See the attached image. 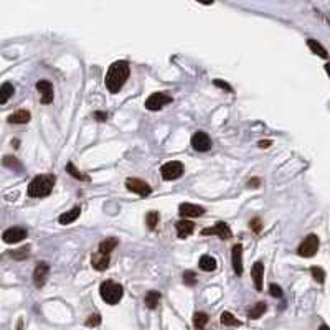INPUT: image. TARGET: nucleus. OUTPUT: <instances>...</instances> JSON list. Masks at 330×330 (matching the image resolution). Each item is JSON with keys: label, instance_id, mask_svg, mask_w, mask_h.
<instances>
[{"label": "nucleus", "instance_id": "ddd939ff", "mask_svg": "<svg viewBox=\"0 0 330 330\" xmlns=\"http://www.w3.org/2000/svg\"><path fill=\"white\" fill-rule=\"evenodd\" d=\"M231 259H233V269L238 276L243 274V244H234L231 251Z\"/></svg>", "mask_w": 330, "mask_h": 330}, {"label": "nucleus", "instance_id": "20e7f679", "mask_svg": "<svg viewBox=\"0 0 330 330\" xmlns=\"http://www.w3.org/2000/svg\"><path fill=\"white\" fill-rule=\"evenodd\" d=\"M174 99H172L170 94H167L165 91H157V93H152L150 96L145 99V108L149 109V111H159L165 106V104L172 103Z\"/></svg>", "mask_w": 330, "mask_h": 330}, {"label": "nucleus", "instance_id": "2f4dec72", "mask_svg": "<svg viewBox=\"0 0 330 330\" xmlns=\"http://www.w3.org/2000/svg\"><path fill=\"white\" fill-rule=\"evenodd\" d=\"M311 272H312V276H314V279H316L317 282H324V277H326V274H324V271L321 269V268H312L311 269Z\"/></svg>", "mask_w": 330, "mask_h": 330}, {"label": "nucleus", "instance_id": "9d476101", "mask_svg": "<svg viewBox=\"0 0 330 330\" xmlns=\"http://www.w3.org/2000/svg\"><path fill=\"white\" fill-rule=\"evenodd\" d=\"M192 147L198 150V152H207L212 149V140L208 137L207 132H203V130H198L192 135Z\"/></svg>", "mask_w": 330, "mask_h": 330}, {"label": "nucleus", "instance_id": "c756f323", "mask_svg": "<svg viewBox=\"0 0 330 330\" xmlns=\"http://www.w3.org/2000/svg\"><path fill=\"white\" fill-rule=\"evenodd\" d=\"M28 254H30V246H23V248L13 251L12 258H13V259H23V258H27Z\"/></svg>", "mask_w": 330, "mask_h": 330}, {"label": "nucleus", "instance_id": "f257e3e1", "mask_svg": "<svg viewBox=\"0 0 330 330\" xmlns=\"http://www.w3.org/2000/svg\"><path fill=\"white\" fill-rule=\"evenodd\" d=\"M129 73H130V66L129 63L125 60H119V61H114L111 66H109V70L106 73V88L109 93L116 94L122 90V86L125 85V81H127L129 78Z\"/></svg>", "mask_w": 330, "mask_h": 330}, {"label": "nucleus", "instance_id": "dca6fc26", "mask_svg": "<svg viewBox=\"0 0 330 330\" xmlns=\"http://www.w3.org/2000/svg\"><path fill=\"white\" fill-rule=\"evenodd\" d=\"M109 263H111V259H109L108 254H101L98 251V253H94L91 256V266L96 271H104L109 268Z\"/></svg>", "mask_w": 330, "mask_h": 330}, {"label": "nucleus", "instance_id": "aec40b11", "mask_svg": "<svg viewBox=\"0 0 330 330\" xmlns=\"http://www.w3.org/2000/svg\"><path fill=\"white\" fill-rule=\"evenodd\" d=\"M117 244H119V239H117V238H106L104 241H101V243H99V253L109 256L114 249H116Z\"/></svg>", "mask_w": 330, "mask_h": 330}, {"label": "nucleus", "instance_id": "39448f33", "mask_svg": "<svg viewBox=\"0 0 330 330\" xmlns=\"http://www.w3.org/2000/svg\"><path fill=\"white\" fill-rule=\"evenodd\" d=\"M160 174L164 177V180H177L183 175V164L182 162L172 160L162 165Z\"/></svg>", "mask_w": 330, "mask_h": 330}, {"label": "nucleus", "instance_id": "bb28decb", "mask_svg": "<svg viewBox=\"0 0 330 330\" xmlns=\"http://www.w3.org/2000/svg\"><path fill=\"white\" fill-rule=\"evenodd\" d=\"M266 309H268V307H266V304H264V302H258V304H256V306L249 311L248 317H249V319H253V321H254V319H259V317L266 312Z\"/></svg>", "mask_w": 330, "mask_h": 330}, {"label": "nucleus", "instance_id": "a211bd4d", "mask_svg": "<svg viewBox=\"0 0 330 330\" xmlns=\"http://www.w3.org/2000/svg\"><path fill=\"white\" fill-rule=\"evenodd\" d=\"M80 213H81L80 207H73L70 212H65L60 215L58 221H60V224H71L73 221H76V218L80 217Z\"/></svg>", "mask_w": 330, "mask_h": 330}, {"label": "nucleus", "instance_id": "7c9ffc66", "mask_svg": "<svg viewBox=\"0 0 330 330\" xmlns=\"http://www.w3.org/2000/svg\"><path fill=\"white\" fill-rule=\"evenodd\" d=\"M183 282H185L187 286H195L197 274L193 271H185V272H183Z\"/></svg>", "mask_w": 330, "mask_h": 330}, {"label": "nucleus", "instance_id": "423d86ee", "mask_svg": "<svg viewBox=\"0 0 330 330\" xmlns=\"http://www.w3.org/2000/svg\"><path fill=\"white\" fill-rule=\"evenodd\" d=\"M317 249H319V238L316 234H309V236L304 238L299 249H297V253H299V256H302V258H312V256L317 253Z\"/></svg>", "mask_w": 330, "mask_h": 330}, {"label": "nucleus", "instance_id": "9b49d317", "mask_svg": "<svg viewBox=\"0 0 330 330\" xmlns=\"http://www.w3.org/2000/svg\"><path fill=\"white\" fill-rule=\"evenodd\" d=\"M36 90H38V93H40L41 103L43 104H50L51 101H53L55 93H53V86H51L50 81L40 80L38 83H36Z\"/></svg>", "mask_w": 330, "mask_h": 330}, {"label": "nucleus", "instance_id": "e433bc0d", "mask_svg": "<svg viewBox=\"0 0 330 330\" xmlns=\"http://www.w3.org/2000/svg\"><path fill=\"white\" fill-rule=\"evenodd\" d=\"M213 83H215V86H218V88H223V90H226V91H233V88L229 86L228 83H223L221 80H215Z\"/></svg>", "mask_w": 330, "mask_h": 330}, {"label": "nucleus", "instance_id": "b1692460", "mask_svg": "<svg viewBox=\"0 0 330 330\" xmlns=\"http://www.w3.org/2000/svg\"><path fill=\"white\" fill-rule=\"evenodd\" d=\"M208 324V316L205 312H195L193 314V326L197 330H203Z\"/></svg>", "mask_w": 330, "mask_h": 330}, {"label": "nucleus", "instance_id": "c9c22d12", "mask_svg": "<svg viewBox=\"0 0 330 330\" xmlns=\"http://www.w3.org/2000/svg\"><path fill=\"white\" fill-rule=\"evenodd\" d=\"M3 164L5 165H10V167H20V164L17 160H15V157H10V155H7L3 159Z\"/></svg>", "mask_w": 330, "mask_h": 330}, {"label": "nucleus", "instance_id": "ea45409f", "mask_svg": "<svg viewBox=\"0 0 330 330\" xmlns=\"http://www.w3.org/2000/svg\"><path fill=\"white\" fill-rule=\"evenodd\" d=\"M319 330H330V329H329V327L326 326V324H322V326L319 327Z\"/></svg>", "mask_w": 330, "mask_h": 330}, {"label": "nucleus", "instance_id": "5701e85b", "mask_svg": "<svg viewBox=\"0 0 330 330\" xmlns=\"http://www.w3.org/2000/svg\"><path fill=\"white\" fill-rule=\"evenodd\" d=\"M159 302H160V292L149 291L147 294H145V306H147L149 309H155L157 306H159Z\"/></svg>", "mask_w": 330, "mask_h": 330}, {"label": "nucleus", "instance_id": "7ed1b4c3", "mask_svg": "<svg viewBox=\"0 0 330 330\" xmlns=\"http://www.w3.org/2000/svg\"><path fill=\"white\" fill-rule=\"evenodd\" d=\"M99 294H101V299L104 302L114 306V304H117L122 299L124 289H122V286L114 281H104L101 282V286H99Z\"/></svg>", "mask_w": 330, "mask_h": 330}, {"label": "nucleus", "instance_id": "72a5a7b5", "mask_svg": "<svg viewBox=\"0 0 330 330\" xmlns=\"http://www.w3.org/2000/svg\"><path fill=\"white\" fill-rule=\"evenodd\" d=\"M269 291H271V296H272V297H282V291H281L279 286L271 284V286H269Z\"/></svg>", "mask_w": 330, "mask_h": 330}, {"label": "nucleus", "instance_id": "f03ea898", "mask_svg": "<svg viewBox=\"0 0 330 330\" xmlns=\"http://www.w3.org/2000/svg\"><path fill=\"white\" fill-rule=\"evenodd\" d=\"M55 182H56V177L51 175V174L36 175L28 185V197L41 198V197L50 195L51 190H53V187H55Z\"/></svg>", "mask_w": 330, "mask_h": 330}, {"label": "nucleus", "instance_id": "473e14b6", "mask_svg": "<svg viewBox=\"0 0 330 330\" xmlns=\"http://www.w3.org/2000/svg\"><path fill=\"white\" fill-rule=\"evenodd\" d=\"M99 324H101V317H99L98 314H94V316H90L86 319L88 327H96V326H99Z\"/></svg>", "mask_w": 330, "mask_h": 330}, {"label": "nucleus", "instance_id": "0eeeda50", "mask_svg": "<svg viewBox=\"0 0 330 330\" xmlns=\"http://www.w3.org/2000/svg\"><path fill=\"white\" fill-rule=\"evenodd\" d=\"M202 234L203 236H213V234H217V236H220L221 239H224V241H228V239H231V236H233V233H231V229H229V226L226 223H223V221H218L215 226H212V228H205V229H202Z\"/></svg>", "mask_w": 330, "mask_h": 330}, {"label": "nucleus", "instance_id": "f8f14e48", "mask_svg": "<svg viewBox=\"0 0 330 330\" xmlns=\"http://www.w3.org/2000/svg\"><path fill=\"white\" fill-rule=\"evenodd\" d=\"M48 272H50L48 263H38L36 264V268L33 271V284L36 287H43L45 282H46V277H48Z\"/></svg>", "mask_w": 330, "mask_h": 330}, {"label": "nucleus", "instance_id": "393cba45", "mask_svg": "<svg viewBox=\"0 0 330 330\" xmlns=\"http://www.w3.org/2000/svg\"><path fill=\"white\" fill-rule=\"evenodd\" d=\"M220 321H221L223 326H229V327H239L241 326V321H238V319L234 317L231 312H223Z\"/></svg>", "mask_w": 330, "mask_h": 330}, {"label": "nucleus", "instance_id": "6ab92c4d", "mask_svg": "<svg viewBox=\"0 0 330 330\" xmlns=\"http://www.w3.org/2000/svg\"><path fill=\"white\" fill-rule=\"evenodd\" d=\"M30 112L27 111V109H20V111L10 114L8 116V122L10 124H27L30 120Z\"/></svg>", "mask_w": 330, "mask_h": 330}, {"label": "nucleus", "instance_id": "1a4fd4ad", "mask_svg": "<svg viewBox=\"0 0 330 330\" xmlns=\"http://www.w3.org/2000/svg\"><path fill=\"white\" fill-rule=\"evenodd\" d=\"M28 236V231L22 226H13V228H8L7 231H3L2 238L7 244H13V243H20V241H23L25 238Z\"/></svg>", "mask_w": 330, "mask_h": 330}, {"label": "nucleus", "instance_id": "2eb2a0df", "mask_svg": "<svg viewBox=\"0 0 330 330\" xmlns=\"http://www.w3.org/2000/svg\"><path fill=\"white\" fill-rule=\"evenodd\" d=\"M251 277L254 281V287L256 291H263V277H264V264L258 261L254 263V266L251 268Z\"/></svg>", "mask_w": 330, "mask_h": 330}, {"label": "nucleus", "instance_id": "f704fd0d", "mask_svg": "<svg viewBox=\"0 0 330 330\" xmlns=\"http://www.w3.org/2000/svg\"><path fill=\"white\" fill-rule=\"evenodd\" d=\"M249 226L253 228L256 233H259V231H261V220H259V218H253V220L249 221Z\"/></svg>", "mask_w": 330, "mask_h": 330}, {"label": "nucleus", "instance_id": "cd10ccee", "mask_svg": "<svg viewBox=\"0 0 330 330\" xmlns=\"http://www.w3.org/2000/svg\"><path fill=\"white\" fill-rule=\"evenodd\" d=\"M159 221H160V215H159V212H149L147 213V217H145V223H147V226H149V229H155V226L159 224Z\"/></svg>", "mask_w": 330, "mask_h": 330}, {"label": "nucleus", "instance_id": "a878e982", "mask_svg": "<svg viewBox=\"0 0 330 330\" xmlns=\"http://www.w3.org/2000/svg\"><path fill=\"white\" fill-rule=\"evenodd\" d=\"M307 46L309 48H311L314 53L316 55H319V56H322V58H327V50L324 48V46L321 45V43H317L316 40H307Z\"/></svg>", "mask_w": 330, "mask_h": 330}, {"label": "nucleus", "instance_id": "4468645a", "mask_svg": "<svg viewBox=\"0 0 330 330\" xmlns=\"http://www.w3.org/2000/svg\"><path fill=\"white\" fill-rule=\"evenodd\" d=\"M179 213L182 217H202V215L205 213V208L200 205H195V203H180Z\"/></svg>", "mask_w": 330, "mask_h": 330}, {"label": "nucleus", "instance_id": "c85d7f7f", "mask_svg": "<svg viewBox=\"0 0 330 330\" xmlns=\"http://www.w3.org/2000/svg\"><path fill=\"white\" fill-rule=\"evenodd\" d=\"M66 172H68V174H70L71 177L78 179V180H90V177L85 175V174H81V172L78 170L76 167L71 164V162H68V164H66Z\"/></svg>", "mask_w": 330, "mask_h": 330}, {"label": "nucleus", "instance_id": "4c0bfd02", "mask_svg": "<svg viewBox=\"0 0 330 330\" xmlns=\"http://www.w3.org/2000/svg\"><path fill=\"white\" fill-rule=\"evenodd\" d=\"M94 117H96L99 122H103V120L108 119V114H104V112H94Z\"/></svg>", "mask_w": 330, "mask_h": 330}, {"label": "nucleus", "instance_id": "58836bf2", "mask_svg": "<svg viewBox=\"0 0 330 330\" xmlns=\"http://www.w3.org/2000/svg\"><path fill=\"white\" fill-rule=\"evenodd\" d=\"M269 145H271V140H261V142H259L261 149H266V147H269Z\"/></svg>", "mask_w": 330, "mask_h": 330}, {"label": "nucleus", "instance_id": "6e6552de", "mask_svg": "<svg viewBox=\"0 0 330 330\" xmlns=\"http://www.w3.org/2000/svg\"><path fill=\"white\" fill-rule=\"evenodd\" d=\"M125 187H127L129 192L137 193V195H140V197H147L152 193V188L149 183L145 180H140V179H127L125 180Z\"/></svg>", "mask_w": 330, "mask_h": 330}, {"label": "nucleus", "instance_id": "f3484780", "mask_svg": "<svg viewBox=\"0 0 330 330\" xmlns=\"http://www.w3.org/2000/svg\"><path fill=\"white\" fill-rule=\"evenodd\" d=\"M175 228H177V234H179V238L185 239V238H188L193 233V229H195V224H193L192 221H188V220H180V221H177Z\"/></svg>", "mask_w": 330, "mask_h": 330}, {"label": "nucleus", "instance_id": "412c9836", "mask_svg": "<svg viewBox=\"0 0 330 330\" xmlns=\"http://www.w3.org/2000/svg\"><path fill=\"white\" fill-rule=\"evenodd\" d=\"M198 266H200L202 271L212 272V271L217 269V261H215V258H212V256L203 254L202 258H200V261H198Z\"/></svg>", "mask_w": 330, "mask_h": 330}, {"label": "nucleus", "instance_id": "a19ab883", "mask_svg": "<svg viewBox=\"0 0 330 330\" xmlns=\"http://www.w3.org/2000/svg\"><path fill=\"white\" fill-rule=\"evenodd\" d=\"M326 71H327V75L330 76V63H327L326 65Z\"/></svg>", "mask_w": 330, "mask_h": 330}, {"label": "nucleus", "instance_id": "4be33fe9", "mask_svg": "<svg viewBox=\"0 0 330 330\" xmlns=\"http://www.w3.org/2000/svg\"><path fill=\"white\" fill-rule=\"evenodd\" d=\"M15 93V88L12 83H3L2 86H0V103L5 104L10 99V96H13Z\"/></svg>", "mask_w": 330, "mask_h": 330}]
</instances>
